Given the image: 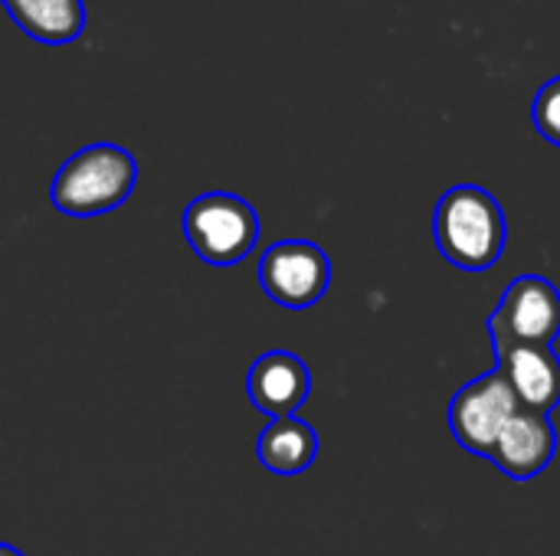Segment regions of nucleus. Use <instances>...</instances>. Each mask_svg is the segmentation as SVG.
<instances>
[{
    "instance_id": "nucleus-1",
    "label": "nucleus",
    "mask_w": 560,
    "mask_h": 556,
    "mask_svg": "<svg viewBox=\"0 0 560 556\" xmlns=\"http://www.w3.org/2000/svg\"><path fill=\"white\" fill-rule=\"evenodd\" d=\"M433 236L440 252L466 272H486L505 249V213L499 200L476 184L450 187L433 213Z\"/></svg>"
},
{
    "instance_id": "nucleus-2",
    "label": "nucleus",
    "mask_w": 560,
    "mask_h": 556,
    "mask_svg": "<svg viewBox=\"0 0 560 556\" xmlns=\"http://www.w3.org/2000/svg\"><path fill=\"white\" fill-rule=\"evenodd\" d=\"M138 184V161L108 141L75 151L52 177L49 200L59 213L89 220L121 206Z\"/></svg>"
},
{
    "instance_id": "nucleus-3",
    "label": "nucleus",
    "mask_w": 560,
    "mask_h": 556,
    "mask_svg": "<svg viewBox=\"0 0 560 556\" xmlns=\"http://www.w3.org/2000/svg\"><path fill=\"white\" fill-rule=\"evenodd\" d=\"M180 226L197 259L213 269H230L243 262L259 242L256 210L243 197L223 190H210L190 200Z\"/></svg>"
},
{
    "instance_id": "nucleus-4",
    "label": "nucleus",
    "mask_w": 560,
    "mask_h": 556,
    "mask_svg": "<svg viewBox=\"0 0 560 556\" xmlns=\"http://www.w3.org/2000/svg\"><path fill=\"white\" fill-rule=\"evenodd\" d=\"M560 334V292L541 275L515 279L489 318L495 354L515 344H555Z\"/></svg>"
},
{
    "instance_id": "nucleus-5",
    "label": "nucleus",
    "mask_w": 560,
    "mask_h": 556,
    "mask_svg": "<svg viewBox=\"0 0 560 556\" xmlns=\"http://www.w3.org/2000/svg\"><path fill=\"white\" fill-rule=\"evenodd\" d=\"M259 285L282 308H312L331 285V262L315 242L285 239L262 252Z\"/></svg>"
},
{
    "instance_id": "nucleus-6",
    "label": "nucleus",
    "mask_w": 560,
    "mask_h": 556,
    "mask_svg": "<svg viewBox=\"0 0 560 556\" xmlns=\"http://www.w3.org/2000/svg\"><path fill=\"white\" fill-rule=\"evenodd\" d=\"M518 400L505 380L502 370H492L472 383H466L453 403H450V429L456 436V442L463 449H469L472 456H486L495 449L502 429L509 426V419L518 413Z\"/></svg>"
},
{
    "instance_id": "nucleus-7",
    "label": "nucleus",
    "mask_w": 560,
    "mask_h": 556,
    "mask_svg": "<svg viewBox=\"0 0 560 556\" xmlns=\"http://www.w3.org/2000/svg\"><path fill=\"white\" fill-rule=\"evenodd\" d=\"M246 393L253 406L272 419L295 416L312 393V374L302 357L289 351H269L253 360L246 377Z\"/></svg>"
},
{
    "instance_id": "nucleus-8",
    "label": "nucleus",
    "mask_w": 560,
    "mask_h": 556,
    "mask_svg": "<svg viewBox=\"0 0 560 556\" xmlns=\"http://www.w3.org/2000/svg\"><path fill=\"white\" fill-rule=\"evenodd\" d=\"M555 452H558V433L551 419L541 413L518 410L502 429L489 459L512 482H528V478H538L551 465Z\"/></svg>"
},
{
    "instance_id": "nucleus-9",
    "label": "nucleus",
    "mask_w": 560,
    "mask_h": 556,
    "mask_svg": "<svg viewBox=\"0 0 560 556\" xmlns=\"http://www.w3.org/2000/svg\"><path fill=\"white\" fill-rule=\"evenodd\" d=\"M522 410L548 416L560 403V357L551 344H515L495 354Z\"/></svg>"
},
{
    "instance_id": "nucleus-10",
    "label": "nucleus",
    "mask_w": 560,
    "mask_h": 556,
    "mask_svg": "<svg viewBox=\"0 0 560 556\" xmlns=\"http://www.w3.org/2000/svg\"><path fill=\"white\" fill-rule=\"evenodd\" d=\"M256 456H259L262 469H269L272 475L292 478V475H302L315 462V456H318V436L299 416H282V419H272L259 433Z\"/></svg>"
},
{
    "instance_id": "nucleus-11",
    "label": "nucleus",
    "mask_w": 560,
    "mask_h": 556,
    "mask_svg": "<svg viewBox=\"0 0 560 556\" xmlns=\"http://www.w3.org/2000/svg\"><path fill=\"white\" fill-rule=\"evenodd\" d=\"M10 20L46 46H66L85 29V3L82 0H3Z\"/></svg>"
},
{
    "instance_id": "nucleus-12",
    "label": "nucleus",
    "mask_w": 560,
    "mask_h": 556,
    "mask_svg": "<svg viewBox=\"0 0 560 556\" xmlns=\"http://www.w3.org/2000/svg\"><path fill=\"white\" fill-rule=\"evenodd\" d=\"M532 121L538 128V134L551 144L560 147V75L545 82L541 92L532 102Z\"/></svg>"
},
{
    "instance_id": "nucleus-13",
    "label": "nucleus",
    "mask_w": 560,
    "mask_h": 556,
    "mask_svg": "<svg viewBox=\"0 0 560 556\" xmlns=\"http://www.w3.org/2000/svg\"><path fill=\"white\" fill-rule=\"evenodd\" d=\"M0 556H23L16 547H10V544H0Z\"/></svg>"
}]
</instances>
